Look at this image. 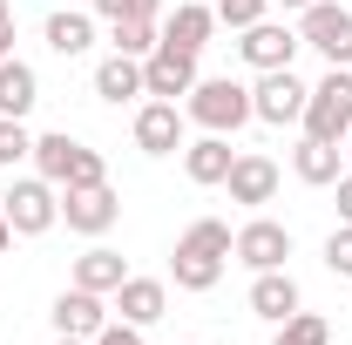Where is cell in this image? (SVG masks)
Here are the masks:
<instances>
[{
  "mask_svg": "<svg viewBox=\"0 0 352 345\" xmlns=\"http://www.w3.org/2000/svg\"><path fill=\"white\" fill-rule=\"evenodd\" d=\"M305 102H311V88L298 82L292 68H264L258 88H251V115H258V122H271V129L305 122Z\"/></svg>",
  "mask_w": 352,
  "mask_h": 345,
  "instance_id": "obj_6",
  "label": "cell"
},
{
  "mask_svg": "<svg viewBox=\"0 0 352 345\" xmlns=\"http://www.w3.org/2000/svg\"><path fill=\"white\" fill-rule=\"evenodd\" d=\"M34 156V135L21 129V115H0V163L14 170V163H28Z\"/></svg>",
  "mask_w": 352,
  "mask_h": 345,
  "instance_id": "obj_26",
  "label": "cell"
},
{
  "mask_svg": "<svg viewBox=\"0 0 352 345\" xmlns=\"http://www.w3.org/2000/svg\"><path fill=\"white\" fill-rule=\"evenodd\" d=\"M325 271H332V278H352V223H339V230L325 237Z\"/></svg>",
  "mask_w": 352,
  "mask_h": 345,
  "instance_id": "obj_28",
  "label": "cell"
},
{
  "mask_svg": "<svg viewBox=\"0 0 352 345\" xmlns=\"http://www.w3.org/2000/svg\"><path fill=\"white\" fill-rule=\"evenodd\" d=\"M305 135H318V142L352 135V68H325V82L305 102Z\"/></svg>",
  "mask_w": 352,
  "mask_h": 345,
  "instance_id": "obj_4",
  "label": "cell"
},
{
  "mask_svg": "<svg viewBox=\"0 0 352 345\" xmlns=\"http://www.w3.org/2000/svg\"><path fill=\"white\" fill-rule=\"evenodd\" d=\"M197 88V54H183V47H156V54H142V95H156V102H176V95H190Z\"/></svg>",
  "mask_w": 352,
  "mask_h": 345,
  "instance_id": "obj_9",
  "label": "cell"
},
{
  "mask_svg": "<svg viewBox=\"0 0 352 345\" xmlns=\"http://www.w3.org/2000/svg\"><path fill=\"white\" fill-rule=\"evenodd\" d=\"M14 54V21H0V61Z\"/></svg>",
  "mask_w": 352,
  "mask_h": 345,
  "instance_id": "obj_33",
  "label": "cell"
},
{
  "mask_svg": "<svg viewBox=\"0 0 352 345\" xmlns=\"http://www.w3.org/2000/svg\"><path fill=\"white\" fill-rule=\"evenodd\" d=\"M0 21H14V7H7V0H0Z\"/></svg>",
  "mask_w": 352,
  "mask_h": 345,
  "instance_id": "obj_36",
  "label": "cell"
},
{
  "mask_svg": "<svg viewBox=\"0 0 352 345\" xmlns=\"http://www.w3.org/2000/svg\"><path fill=\"white\" fill-rule=\"evenodd\" d=\"M95 183H109V170H102V156H95V149H75V163H68V183H61V190H95Z\"/></svg>",
  "mask_w": 352,
  "mask_h": 345,
  "instance_id": "obj_27",
  "label": "cell"
},
{
  "mask_svg": "<svg viewBox=\"0 0 352 345\" xmlns=\"http://www.w3.org/2000/svg\"><path fill=\"white\" fill-rule=\"evenodd\" d=\"M95 95L116 102V109L135 102V95H142V61H135V54H109V61L95 68Z\"/></svg>",
  "mask_w": 352,
  "mask_h": 345,
  "instance_id": "obj_19",
  "label": "cell"
},
{
  "mask_svg": "<svg viewBox=\"0 0 352 345\" xmlns=\"http://www.w3.org/2000/svg\"><path fill=\"white\" fill-rule=\"evenodd\" d=\"M116 216H122V197H116L109 183H95V190H61V223H68L75 237H102Z\"/></svg>",
  "mask_w": 352,
  "mask_h": 345,
  "instance_id": "obj_8",
  "label": "cell"
},
{
  "mask_svg": "<svg viewBox=\"0 0 352 345\" xmlns=\"http://www.w3.org/2000/svg\"><path fill=\"white\" fill-rule=\"evenodd\" d=\"M75 149H82V142H75L68 129H54V135H34V170H41L47 183H54V190H61V183H68V163H75Z\"/></svg>",
  "mask_w": 352,
  "mask_h": 345,
  "instance_id": "obj_23",
  "label": "cell"
},
{
  "mask_svg": "<svg viewBox=\"0 0 352 345\" xmlns=\"http://www.w3.org/2000/svg\"><path fill=\"white\" fill-rule=\"evenodd\" d=\"M88 345H142V325H129V318H109V325H102Z\"/></svg>",
  "mask_w": 352,
  "mask_h": 345,
  "instance_id": "obj_31",
  "label": "cell"
},
{
  "mask_svg": "<svg viewBox=\"0 0 352 345\" xmlns=\"http://www.w3.org/2000/svg\"><path fill=\"white\" fill-rule=\"evenodd\" d=\"M292 170H298V183H311V190H325V183H339V142H318V135H305L298 149H292Z\"/></svg>",
  "mask_w": 352,
  "mask_h": 345,
  "instance_id": "obj_20",
  "label": "cell"
},
{
  "mask_svg": "<svg viewBox=\"0 0 352 345\" xmlns=\"http://www.w3.org/2000/svg\"><path fill=\"white\" fill-rule=\"evenodd\" d=\"M7 251H14V223L0 216V258H7Z\"/></svg>",
  "mask_w": 352,
  "mask_h": 345,
  "instance_id": "obj_34",
  "label": "cell"
},
{
  "mask_svg": "<svg viewBox=\"0 0 352 345\" xmlns=\"http://www.w3.org/2000/svg\"><path fill=\"white\" fill-rule=\"evenodd\" d=\"M0 216L14 223V237H41V230L61 223V190L47 176H21V183L0 190Z\"/></svg>",
  "mask_w": 352,
  "mask_h": 345,
  "instance_id": "obj_3",
  "label": "cell"
},
{
  "mask_svg": "<svg viewBox=\"0 0 352 345\" xmlns=\"http://www.w3.org/2000/svg\"><path fill=\"white\" fill-rule=\"evenodd\" d=\"M47 318H54V339H95V332L109 325V304H102V291H82V285H75V291L54 298Z\"/></svg>",
  "mask_w": 352,
  "mask_h": 345,
  "instance_id": "obj_11",
  "label": "cell"
},
{
  "mask_svg": "<svg viewBox=\"0 0 352 345\" xmlns=\"http://www.w3.org/2000/svg\"><path fill=\"white\" fill-rule=\"evenodd\" d=\"M230 258L251 264V271H285V258H292V230H285V223H271V216H251V223L237 230Z\"/></svg>",
  "mask_w": 352,
  "mask_h": 345,
  "instance_id": "obj_7",
  "label": "cell"
},
{
  "mask_svg": "<svg viewBox=\"0 0 352 345\" xmlns=\"http://www.w3.org/2000/svg\"><path fill=\"white\" fill-rule=\"evenodd\" d=\"M298 41L318 47L332 68H352V7H332V0H311L298 14Z\"/></svg>",
  "mask_w": 352,
  "mask_h": 345,
  "instance_id": "obj_5",
  "label": "cell"
},
{
  "mask_svg": "<svg viewBox=\"0 0 352 345\" xmlns=\"http://www.w3.org/2000/svg\"><path fill=\"white\" fill-rule=\"evenodd\" d=\"M298 285H292V271H258V278H251V311H258V318H271V325H285V318H292V311H298Z\"/></svg>",
  "mask_w": 352,
  "mask_h": 345,
  "instance_id": "obj_16",
  "label": "cell"
},
{
  "mask_svg": "<svg viewBox=\"0 0 352 345\" xmlns=\"http://www.w3.org/2000/svg\"><path fill=\"white\" fill-rule=\"evenodd\" d=\"M210 7H217V21H230V27L244 34L251 21H264V7H271V0H210Z\"/></svg>",
  "mask_w": 352,
  "mask_h": 345,
  "instance_id": "obj_29",
  "label": "cell"
},
{
  "mask_svg": "<svg viewBox=\"0 0 352 345\" xmlns=\"http://www.w3.org/2000/svg\"><path fill=\"white\" fill-rule=\"evenodd\" d=\"M271 345H332V325H325L318 311H305V304H298V311L278 325V339H271Z\"/></svg>",
  "mask_w": 352,
  "mask_h": 345,
  "instance_id": "obj_25",
  "label": "cell"
},
{
  "mask_svg": "<svg viewBox=\"0 0 352 345\" xmlns=\"http://www.w3.org/2000/svg\"><path fill=\"white\" fill-rule=\"evenodd\" d=\"M34 102H41V75L7 54V61H0V115H28Z\"/></svg>",
  "mask_w": 352,
  "mask_h": 345,
  "instance_id": "obj_21",
  "label": "cell"
},
{
  "mask_svg": "<svg viewBox=\"0 0 352 345\" xmlns=\"http://www.w3.org/2000/svg\"><path fill=\"white\" fill-rule=\"evenodd\" d=\"M230 244H237V230L223 223V216H197L183 237H176V258H170V278L183 291H210L223 278V264H230Z\"/></svg>",
  "mask_w": 352,
  "mask_h": 345,
  "instance_id": "obj_1",
  "label": "cell"
},
{
  "mask_svg": "<svg viewBox=\"0 0 352 345\" xmlns=\"http://www.w3.org/2000/svg\"><path fill=\"white\" fill-rule=\"evenodd\" d=\"M109 41H116V54H135L142 61V54L163 47V27H156V14H135V21H116L109 27Z\"/></svg>",
  "mask_w": 352,
  "mask_h": 345,
  "instance_id": "obj_24",
  "label": "cell"
},
{
  "mask_svg": "<svg viewBox=\"0 0 352 345\" xmlns=\"http://www.w3.org/2000/svg\"><path fill=\"white\" fill-rule=\"evenodd\" d=\"M135 149L142 156H176L183 149V109L176 102H142L135 109Z\"/></svg>",
  "mask_w": 352,
  "mask_h": 345,
  "instance_id": "obj_12",
  "label": "cell"
},
{
  "mask_svg": "<svg viewBox=\"0 0 352 345\" xmlns=\"http://www.w3.org/2000/svg\"><path fill=\"white\" fill-rule=\"evenodd\" d=\"M230 163H237L230 135H204V142L183 149V170H190V183H204V190H217L223 176H230Z\"/></svg>",
  "mask_w": 352,
  "mask_h": 345,
  "instance_id": "obj_17",
  "label": "cell"
},
{
  "mask_svg": "<svg viewBox=\"0 0 352 345\" xmlns=\"http://www.w3.org/2000/svg\"><path fill=\"white\" fill-rule=\"evenodd\" d=\"M122 278H129V264L116 258L109 244H95V251H82V258H75V285H82V291H102V298H116V285H122Z\"/></svg>",
  "mask_w": 352,
  "mask_h": 345,
  "instance_id": "obj_18",
  "label": "cell"
},
{
  "mask_svg": "<svg viewBox=\"0 0 352 345\" xmlns=\"http://www.w3.org/2000/svg\"><path fill=\"white\" fill-rule=\"evenodd\" d=\"M223 190H230V203H244V210H258L278 197V163L271 156H237L230 176H223Z\"/></svg>",
  "mask_w": 352,
  "mask_h": 345,
  "instance_id": "obj_14",
  "label": "cell"
},
{
  "mask_svg": "<svg viewBox=\"0 0 352 345\" xmlns=\"http://www.w3.org/2000/svg\"><path fill=\"white\" fill-rule=\"evenodd\" d=\"M116 311H122V318H129V325H156V318H163V311H170V285H163V278H122V285H116Z\"/></svg>",
  "mask_w": 352,
  "mask_h": 345,
  "instance_id": "obj_15",
  "label": "cell"
},
{
  "mask_svg": "<svg viewBox=\"0 0 352 345\" xmlns=\"http://www.w3.org/2000/svg\"><path fill=\"white\" fill-rule=\"evenodd\" d=\"M237 47H244V61L264 75V68H292V54H298L305 41H298V27H285V21H251Z\"/></svg>",
  "mask_w": 352,
  "mask_h": 345,
  "instance_id": "obj_10",
  "label": "cell"
},
{
  "mask_svg": "<svg viewBox=\"0 0 352 345\" xmlns=\"http://www.w3.org/2000/svg\"><path fill=\"white\" fill-rule=\"evenodd\" d=\"M332 190H339V216H346V223H352V176H339Z\"/></svg>",
  "mask_w": 352,
  "mask_h": 345,
  "instance_id": "obj_32",
  "label": "cell"
},
{
  "mask_svg": "<svg viewBox=\"0 0 352 345\" xmlns=\"http://www.w3.org/2000/svg\"><path fill=\"white\" fill-rule=\"evenodd\" d=\"M54 345H88V339H54Z\"/></svg>",
  "mask_w": 352,
  "mask_h": 345,
  "instance_id": "obj_37",
  "label": "cell"
},
{
  "mask_svg": "<svg viewBox=\"0 0 352 345\" xmlns=\"http://www.w3.org/2000/svg\"><path fill=\"white\" fill-rule=\"evenodd\" d=\"M95 14L116 27V21H135V14H163V0H95Z\"/></svg>",
  "mask_w": 352,
  "mask_h": 345,
  "instance_id": "obj_30",
  "label": "cell"
},
{
  "mask_svg": "<svg viewBox=\"0 0 352 345\" xmlns=\"http://www.w3.org/2000/svg\"><path fill=\"white\" fill-rule=\"evenodd\" d=\"M47 47H54V54H68V61H75V54H88V47H95V21H88V14H47Z\"/></svg>",
  "mask_w": 352,
  "mask_h": 345,
  "instance_id": "obj_22",
  "label": "cell"
},
{
  "mask_svg": "<svg viewBox=\"0 0 352 345\" xmlns=\"http://www.w3.org/2000/svg\"><path fill=\"white\" fill-rule=\"evenodd\" d=\"M210 34H217V7L210 0H176V14L163 21V41L183 47V54H204Z\"/></svg>",
  "mask_w": 352,
  "mask_h": 345,
  "instance_id": "obj_13",
  "label": "cell"
},
{
  "mask_svg": "<svg viewBox=\"0 0 352 345\" xmlns=\"http://www.w3.org/2000/svg\"><path fill=\"white\" fill-rule=\"evenodd\" d=\"M271 7H285V14H305L311 0H271Z\"/></svg>",
  "mask_w": 352,
  "mask_h": 345,
  "instance_id": "obj_35",
  "label": "cell"
},
{
  "mask_svg": "<svg viewBox=\"0 0 352 345\" xmlns=\"http://www.w3.org/2000/svg\"><path fill=\"white\" fill-rule=\"evenodd\" d=\"M183 115H190L204 135H237L244 122H251V88L230 82V75H197L190 102H183Z\"/></svg>",
  "mask_w": 352,
  "mask_h": 345,
  "instance_id": "obj_2",
  "label": "cell"
}]
</instances>
